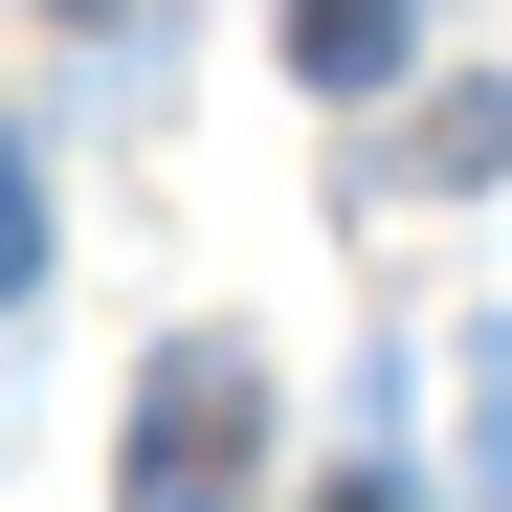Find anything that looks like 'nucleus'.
Masks as SVG:
<instances>
[{"label": "nucleus", "mask_w": 512, "mask_h": 512, "mask_svg": "<svg viewBox=\"0 0 512 512\" xmlns=\"http://www.w3.org/2000/svg\"><path fill=\"white\" fill-rule=\"evenodd\" d=\"M245 446H268V379H245V357H179V379L134 401V512H223Z\"/></svg>", "instance_id": "f257e3e1"}, {"label": "nucleus", "mask_w": 512, "mask_h": 512, "mask_svg": "<svg viewBox=\"0 0 512 512\" xmlns=\"http://www.w3.org/2000/svg\"><path fill=\"white\" fill-rule=\"evenodd\" d=\"M290 67H312V90H379V67H401V0H290Z\"/></svg>", "instance_id": "f03ea898"}, {"label": "nucleus", "mask_w": 512, "mask_h": 512, "mask_svg": "<svg viewBox=\"0 0 512 512\" xmlns=\"http://www.w3.org/2000/svg\"><path fill=\"white\" fill-rule=\"evenodd\" d=\"M0 290H23V156H0Z\"/></svg>", "instance_id": "7ed1b4c3"}, {"label": "nucleus", "mask_w": 512, "mask_h": 512, "mask_svg": "<svg viewBox=\"0 0 512 512\" xmlns=\"http://www.w3.org/2000/svg\"><path fill=\"white\" fill-rule=\"evenodd\" d=\"M490 512H512V401H490Z\"/></svg>", "instance_id": "20e7f679"}]
</instances>
